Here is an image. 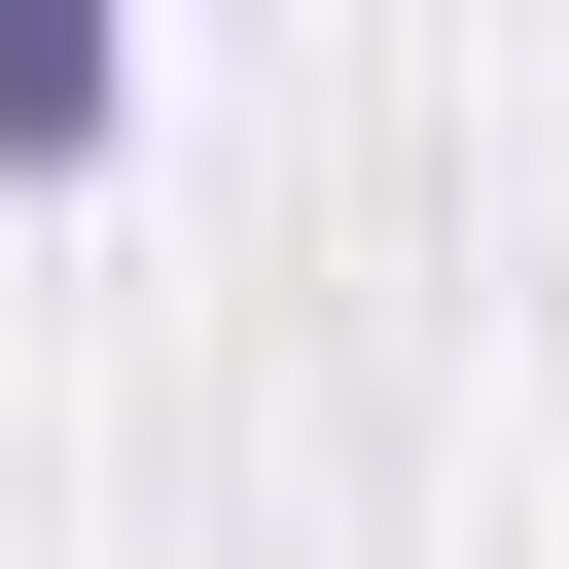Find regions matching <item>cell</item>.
<instances>
[{
    "label": "cell",
    "instance_id": "1",
    "mask_svg": "<svg viewBox=\"0 0 569 569\" xmlns=\"http://www.w3.org/2000/svg\"><path fill=\"white\" fill-rule=\"evenodd\" d=\"M142 142V0H0V178H107Z\"/></svg>",
    "mask_w": 569,
    "mask_h": 569
}]
</instances>
